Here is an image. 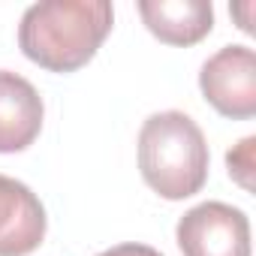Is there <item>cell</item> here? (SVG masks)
I'll list each match as a JSON object with an SVG mask.
<instances>
[{
	"mask_svg": "<svg viewBox=\"0 0 256 256\" xmlns=\"http://www.w3.org/2000/svg\"><path fill=\"white\" fill-rule=\"evenodd\" d=\"M112 22L108 0H42L22 16L18 48L48 72H76L100 52Z\"/></svg>",
	"mask_w": 256,
	"mask_h": 256,
	"instance_id": "cell-1",
	"label": "cell"
},
{
	"mask_svg": "<svg viewBox=\"0 0 256 256\" xmlns=\"http://www.w3.org/2000/svg\"><path fill=\"white\" fill-rule=\"evenodd\" d=\"M139 172L169 202L196 196L208 181V142L184 112H157L139 130Z\"/></svg>",
	"mask_w": 256,
	"mask_h": 256,
	"instance_id": "cell-2",
	"label": "cell"
},
{
	"mask_svg": "<svg viewBox=\"0 0 256 256\" xmlns=\"http://www.w3.org/2000/svg\"><path fill=\"white\" fill-rule=\"evenodd\" d=\"M175 238L184 256H250V220L226 202H202L190 208Z\"/></svg>",
	"mask_w": 256,
	"mask_h": 256,
	"instance_id": "cell-3",
	"label": "cell"
},
{
	"mask_svg": "<svg viewBox=\"0 0 256 256\" xmlns=\"http://www.w3.org/2000/svg\"><path fill=\"white\" fill-rule=\"evenodd\" d=\"M202 96L232 120L256 114V54L247 46H223L202 64Z\"/></svg>",
	"mask_w": 256,
	"mask_h": 256,
	"instance_id": "cell-4",
	"label": "cell"
},
{
	"mask_svg": "<svg viewBox=\"0 0 256 256\" xmlns=\"http://www.w3.org/2000/svg\"><path fill=\"white\" fill-rule=\"evenodd\" d=\"M46 208L40 196L10 178L0 175V256H28L46 238Z\"/></svg>",
	"mask_w": 256,
	"mask_h": 256,
	"instance_id": "cell-5",
	"label": "cell"
},
{
	"mask_svg": "<svg viewBox=\"0 0 256 256\" xmlns=\"http://www.w3.org/2000/svg\"><path fill=\"white\" fill-rule=\"evenodd\" d=\"M46 106L40 90L18 72L0 70V154H16L36 142Z\"/></svg>",
	"mask_w": 256,
	"mask_h": 256,
	"instance_id": "cell-6",
	"label": "cell"
},
{
	"mask_svg": "<svg viewBox=\"0 0 256 256\" xmlns=\"http://www.w3.org/2000/svg\"><path fill=\"white\" fill-rule=\"evenodd\" d=\"M145 28L166 46H196L214 28V10L205 0H142Z\"/></svg>",
	"mask_w": 256,
	"mask_h": 256,
	"instance_id": "cell-7",
	"label": "cell"
},
{
	"mask_svg": "<svg viewBox=\"0 0 256 256\" xmlns=\"http://www.w3.org/2000/svg\"><path fill=\"white\" fill-rule=\"evenodd\" d=\"M253 148H256V136L241 139L229 154H226V166H229V178L235 184H241L247 193H253Z\"/></svg>",
	"mask_w": 256,
	"mask_h": 256,
	"instance_id": "cell-8",
	"label": "cell"
},
{
	"mask_svg": "<svg viewBox=\"0 0 256 256\" xmlns=\"http://www.w3.org/2000/svg\"><path fill=\"white\" fill-rule=\"evenodd\" d=\"M96 256H163V253L154 250V247H148V244H118V247L102 250Z\"/></svg>",
	"mask_w": 256,
	"mask_h": 256,
	"instance_id": "cell-9",
	"label": "cell"
},
{
	"mask_svg": "<svg viewBox=\"0 0 256 256\" xmlns=\"http://www.w3.org/2000/svg\"><path fill=\"white\" fill-rule=\"evenodd\" d=\"M232 12H238V16H241V24H238V28H241L244 34H253V24H250V18H247L250 4H244V6H232Z\"/></svg>",
	"mask_w": 256,
	"mask_h": 256,
	"instance_id": "cell-10",
	"label": "cell"
}]
</instances>
